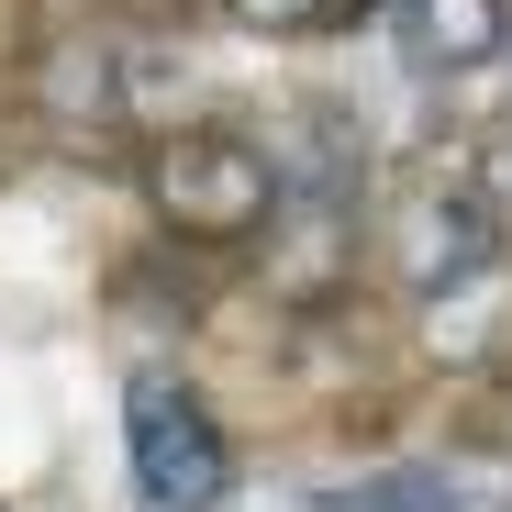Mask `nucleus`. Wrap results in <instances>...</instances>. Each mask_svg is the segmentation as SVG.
Returning a JSON list of instances; mask_svg holds the SVG:
<instances>
[{
    "label": "nucleus",
    "instance_id": "f257e3e1",
    "mask_svg": "<svg viewBox=\"0 0 512 512\" xmlns=\"http://www.w3.org/2000/svg\"><path fill=\"white\" fill-rule=\"evenodd\" d=\"M123 457H134V501L145 512H212L223 479H234L223 423L179 368H134L123 379Z\"/></svg>",
    "mask_w": 512,
    "mask_h": 512
},
{
    "label": "nucleus",
    "instance_id": "f03ea898",
    "mask_svg": "<svg viewBox=\"0 0 512 512\" xmlns=\"http://www.w3.org/2000/svg\"><path fill=\"white\" fill-rule=\"evenodd\" d=\"M145 190H156V212L179 223L190 245H245V234L279 223V167H268V145H256V134H223V123L167 134L156 167H145Z\"/></svg>",
    "mask_w": 512,
    "mask_h": 512
},
{
    "label": "nucleus",
    "instance_id": "7ed1b4c3",
    "mask_svg": "<svg viewBox=\"0 0 512 512\" xmlns=\"http://www.w3.org/2000/svg\"><path fill=\"white\" fill-rule=\"evenodd\" d=\"M501 268V201L479 190V179H423L412 201H401V279L423 290V301H457V290H479Z\"/></svg>",
    "mask_w": 512,
    "mask_h": 512
},
{
    "label": "nucleus",
    "instance_id": "20e7f679",
    "mask_svg": "<svg viewBox=\"0 0 512 512\" xmlns=\"http://www.w3.org/2000/svg\"><path fill=\"white\" fill-rule=\"evenodd\" d=\"M390 45L446 78V67H490L512 45V0H390Z\"/></svg>",
    "mask_w": 512,
    "mask_h": 512
},
{
    "label": "nucleus",
    "instance_id": "39448f33",
    "mask_svg": "<svg viewBox=\"0 0 512 512\" xmlns=\"http://www.w3.org/2000/svg\"><path fill=\"white\" fill-rule=\"evenodd\" d=\"M334 512H457V479L435 468V457H401V468H379V479H357Z\"/></svg>",
    "mask_w": 512,
    "mask_h": 512
},
{
    "label": "nucleus",
    "instance_id": "423d86ee",
    "mask_svg": "<svg viewBox=\"0 0 512 512\" xmlns=\"http://www.w3.org/2000/svg\"><path fill=\"white\" fill-rule=\"evenodd\" d=\"M234 23H256V34H334V23H357V12H379V0H223Z\"/></svg>",
    "mask_w": 512,
    "mask_h": 512
}]
</instances>
